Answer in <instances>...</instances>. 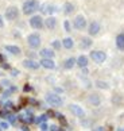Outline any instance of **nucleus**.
Segmentation results:
<instances>
[{"label":"nucleus","instance_id":"obj_17","mask_svg":"<svg viewBox=\"0 0 124 131\" xmlns=\"http://www.w3.org/2000/svg\"><path fill=\"white\" fill-rule=\"evenodd\" d=\"M41 56H42V58H53L54 51L50 49H43V50H41Z\"/></svg>","mask_w":124,"mask_h":131},{"label":"nucleus","instance_id":"obj_26","mask_svg":"<svg viewBox=\"0 0 124 131\" xmlns=\"http://www.w3.org/2000/svg\"><path fill=\"white\" fill-rule=\"evenodd\" d=\"M51 45H53V47H54V49H55V50H58V49H59V47H61V42L55 39V41H53V43H51Z\"/></svg>","mask_w":124,"mask_h":131},{"label":"nucleus","instance_id":"obj_6","mask_svg":"<svg viewBox=\"0 0 124 131\" xmlns=\"http://www.w3.org/2000/svg\"><path fill=\"white\" fill-rule=\"evenodd\" d=\"M30 26L32 28H42L43 27V19H42L41 16H32L30 19Z\"/></svg>","mask_w":124,"mask_h":131},{"label":"nucleus","instance_id":"obj_30","mask_svg":"<svg viewBox=\"0 0 124 131\" xmlns=\"http://www.w3.org/2000/svg\"><path fill=\"white\" fill-rule=\"evenodd\" d=\"M8 120H9V122H11V123H15V116H14V115H8Z\"/></svg>","mask_w":124,"mask_h":131},{"label":"nucleus","instance_id":"obj_3","mask_svg":"<svg viewBox=\"0 0 124 131\" xmlns=\"http://www.w3.org/2000/svg\"><path fill=\"white\" fill-rule=\"evenodd\" d=\"M46 100H47V103H49L50 105H53V107H61L62 105V99L59 97L58 95H53V93H49L46 96Z\"/></svg>","mask_w":124,"mask_h":131},{"label":"nucleus","instance_id":"obj_28","mask_svg":"<svg viewBox=\"0 0 124 131\" xmlns=\"http://www.w3.org/2000/svg\"><path fill=\"white\" fill-rule=\"evenodd\" d=\"M47 118H53V116H57V114L54 112V111L53 110H49V111H47Z\"/></svg>","mask_w":124,"mask_h":131},{"label":"nucleus","instance_id":"obj_22","mask_svg":"<svg viewBox=\"0 0 124 131\" xmlns=\"http://www.w3.org/2000/svg\"><path fill=\"white\" fill-rule=\"evenodd\" d=\"M89 101H90V104H93V105H98L100 104V97L97 95H90L89 96Z\"/></svg>","mask_w":124,"mask_h":131},{"label":"nucleus","instance_id":"obj_21","mask_svg":"<svg viewBox=\"0 0 124 131\" xmlns=\"http://www.w3.org/2000/svg\"><path fill=\"white\" fill-rule=\"evenodd\" d=\"M62 45H64L65 49H71L74 43H73V39H71V38H65V39L62 41Z\"/></svg>","mask_w":124,"mask_h":131},{"label":"nucleus","instance_id":"obj_31","mask_svg":"<svg viewBox=\"0 0 124 131\" xmlns=\"http://www.w3.org/2000/svg\"><path fill=\"white\" fill-rule=\"evenodd\" d=\"M41 128H42V130H43V131H46V130H47V128H49V127H47V124H46V123L43 122V123H41Z\"/></svg>","mask_w":124,"mask_h":131},{"label":"nucleus","instance_id":"obj_2","mask_svg":"<svg viewBox=\"0 0 124 131\" xmlns=\"http://www.w3.org/2000/svg\"><path fill=\"white\" fill-rule=\"evenodd\" d=\"M90 58H92L94 62H97V64H103V62L107 60V54H105L104 51L94 50V51L90 53Z\"/></svg>","mask_w":124,"mask_h":131},{"label":"nucleus","instance_id":"obj_18","mask_svg":"<svg viewBox=\"0 0 124 131\" xmlns=\"http://www.w3.org/2000/svg\"><path fill=\"white\" fill-rule=\"evenodd\" d=\"M77 65H78L80 68H86V65H88V58L85 57V56H80L78 60H77Z\"/></svg>","mask_w":124,"mask_h":131},{"label":"nucleus","instance_id":"obj_25","mask_svg":"<svg viewBox=\"0 0 124 131\" xmlns=\"http://www.w3.org/2000/svg\"><path fill=\"white\" fill-rule=\"evenodd\" d=\"M46 120H47V115H42L38 119H35V122L36 123H43V122H46Z\"/></svg>","mask_w":124,"mask_h":131},{"label":"nucleus","instance_id":"obj_15","mask_svg":"<svg viewBox=\"0 0 124 131\" xmlns=\"http://www.w3.org/2000/svg\"><path fill=\"white\" fill-rule=\"evenodd\" d=\"M45 25H46V27H47V28H50V30H53V28L55 27V25H57V20H55V18H53V16L47 18L46 20H45Z\"/></svg>","mask_w":124,"mask_h":131},{"label":"nucleus","instance_id":"obj_41","mask_svg":"<svg viewBox=\"0 0 124 131\" xmlns=\"http://www.w3.org/2000/svg\"><path fill=\"white\" fill-rule=\"evenodd\" d=\"M58 131H65V130H62V128H59V130H58Z\"/></svg>","mask_w":124,"mask_h":131},{"label":"nucleus","instance_id":"obj_37","mask_svg":"<svg viewBox=\"0 0 124 131\" xmlns=\"http://www.w3.org/2000/svg\"><path fill=\"white\" fill-rule=\"evenodd\" d=\"M50 130H51V131H58L59 128L57 127V126H51V127H50Z\"/></svg>","mask_w":124,"mask_h":131},{"label":"nucleus","instance_id":"obj_29","mask_svg":"<svg viewBox=\"0 0 124 131\" xmlns=\"http://www.w3.org/2000/svg\"><path fill=\"white\" fill-rule=\"evenodd\" d=\"M23 91H24V92H30V91H32V88H31V86L28 85V84H26L24 88H23Z\"/></svg>","mask_w":124,"mask_h":131},{"label":"nucleus","instance_id":"obj_12","mask_svg":"<svg viewBox=\"0 0 124 131\" xmlns=\"http://www.w3.org/2000/svg\"><path fill=\"white\" fill-rule=\"evenodd\" d=\"M98 31H100V25L97 22H92L89 25V34L90 35H97L98 34Z\"/></svg>","mask_w":124,"mask_h":131},{"label":"nucleus","instance_id":"obj_38","mask_svg":"<svg viewBox=\"0 0 124 131\" xmlns=\"http://www.w3.org/2000/svg\"><path fill=\"white\" fill-rule=\"evenodd\" d=\"M3 62H4V56L0 54V64H3Z\"/></svg>","mask_w":124,"mask_h":131},{"label":"nucleus","instance_id":"obj_35","mask_svg":"<svg viewBox=\"0 0 124 131\" xmlns=\"http://www.w3.org/2000/svg\"><path fill=\"white\" fill-rule=\"evenodd\" d=\"M24 104H27V99H22V100H20V107L24 105Z\"/></svg>","mask_w":124,"mask_h":131},{"label":"nucleus","instance_id":"obj_13","mask_svg":"<svg viewBox=\"0 0 124 131\" xmlns=\"http://www.w3.org/2000/svg\"><path fill=\"white\" fill-rule=\"evenodd\" d=\"M116 46L120 51H124V32L119 34L116 37Z\"/></svg>","mask_w":124,"mask_h":131},{"label":"nucleus","instance_id":"obj_23","mask_svg":"<svg viewBox=\"0 0 124 131\" xmlns=\"http://www.w3.org/2000/svg\"><path fill=\"white\" fill-rule=\"evenodd\" d=\"M96 85L98 86V88H101V89H108V88H109V85L107 84L105 81H97Z\"/></svg>","mask_w":124,"mask_h":131},{"label":"nucleus","instance_id":"obj_14","mask_svg":"<svg viewBox=\"0 0 124 131\" xmlns=\"http://www.w3.org/2000/svg\"><path fill=\"white\" fill-rule=\"evenodd\" d=\"M92 39L90 38H82L81 39V43H80V46H81V49H89L90 46H92Z\"/></svg>","mask_w":124,"mask_h":131},{"label":"nucleus","instance_id":"obj_19","mask_svg":"<svg viewBox=\"0 0 124 131\" xmlns=\"http://www.w3.org/2000/svg\"><path fill=\"white\" fill-rule=\"evenodd\" d=\"M74 11V6L71 3H65V6H64V12L66 14V15H70L71 12Z\"/></svg>","mask_w":124,"mask_h":131},{"label":"nucleus","instance_id":"obj_24","mask_svg":"<svg viewBox=\"0 0 124 131\" xmlns=\"http://www.w3.org/2000/svg\"><path fill=\"white\" fill-rule=\"evenodd\" d=\"M57 118H58L59 123H61L62 126H66V124H68V122H66V119H65V116H64V115H57Z\"/></svg>","mask_w":124,"mask_h":131},{"label":"nucleus","instance_id":"obj_4","mask_svg":"<svg viewBox=\"0 0 124 131\" xmlns=\"http://www.w3.org/2000/svg\"><path fill=\"white\" fill-rule=\"evenodd\" d=\"M27 42H28V46L30 47L36 49V47L41 46V37L38 35V34H31V35H28Z\"/></svg>","mask_w":124,"mask_h":131},{"label":"nucleus","instance_id":"obj_7","mask_svg":"<svg viewBox=\"0 0 124 131\" xmlns=\"http://www.w3.org/2000/svg\"><path fill=\"white\" fill-rule=\"evenodd\" d=\"M85 26H86V20H85V18L82 15L76 16V19H74V27L77 28V30H84Z\"/></svg>","mask_w":124,"mask_h":131},{"label":"nucleus","instance_id":"obj_16","mask_svg":"<svg viewBox=\"0 0 124 131\" xmlns=\"http://www.w3.org/2000/svg\"><path fill=\"white\" fill-rule=\"evenodd\" d=\"M6 50L8 53H11V54H20V49H19L18 46H12V45H7L6 46Z\"/></svg>","mask_w":124,"mask_h":131},{"label":"nucleus","instance_id":"obj_34","mask_svg":"<svg viewBox=\"0 0 124 131\" xmlns=\"http://www.w3.org/2000/svg\"><path fill=\"white\" fill-rule=\"evenodd\" d=\"M93 131H107V130L104 128V127H96V128H94Z\"/></svg>","mask_w":124,"mask_h":131},{"label":"nucleus","instance_id":"obj_32","mask_svg":"<svg viewBox=\"0 0 124 131\" xmlns=\"http://www.w3.org/2000/svg\"><path fill=\"white\" fill-rule=\"evenodd\" d=\"M11 73H12V76H18V74H19V70H16V69H11Z\"/></svg>","mask_w":124,"mask_h":131},{"label":"nucleus","instance_id":"obj_9","mask_svg":"<svg viewBox=\"0 0 124 131\" xmlns=\"http://www.w3.org/2000/svg\"><path fill=\"white\" fill-rule=\"evenodd\" d=\"M41 65L43 68H46V69H54L55 68V64H54V61L51 60V58H42Z\"/></svg>","mask_w":124,"mask_h":131},{"label":"nucleus","instance_id":"obj_27","mask_svg":"<svg viewBox=\"0 0 124 131\" xmlns=\"http://www.w3.org/2000/svg\"><path fill=\"white\" fill-rule=\"evenodd\" d=\"M64 27H65V31H70V23H69V20H65L64 22Z\"/></svg>","mask_w":124,"mask_h":131},{"label":"nucleus","instance_id":"obj_8","mask_svg":"<svg viewBox=\"0 0 124 131\" xmlns=\"http://www.w3.org/2000/svg\"><path fill=\"white\" fill-rule=\"evenodd\" d=\"M69 108H70L71 112H73L76 116H78V118H84V116H85L84 110L81 108L80 105H77V104H70V105H69Z\"/></svg>","mask_w":124,"mask_h":131},{"label":"nucleus","instance_id":"obj_40","mask_svg":"<svg viewBox=\"0 0 124 131\" xmlns=\"http://www.w3.org/2000/svg\"><path fill=\"white\" fill-rule=\"evenodd\" d=\"M22 130H23V131H28V127H27V126H23Z\"/></svg>","mask_w":124,"mask_h":131},{"label":"nucleus","instance_id":"obj_20","mask_svg":"<svg viewBox=\"0 0 124 131\" xmlns=\"http://www.w3.org/2000/svg\"><path fill=\"white\" fill-rule=\"evenodd\" d=\"M74 64H76L74 58H68V60L64 62V68H65V69H71V68L74 66Z\"/></svg>","mask_w":124,"mask_h":131},{"label":"nucleus","instance_id":"obj_39","mask_svg":"<svg viewBox=\"0 0 124 131\" xmlns=\"http://www.w3.org/2000/svg\"><path fill=\"white\" fill-rule=\"evenodd\" d=\"M4 26V23H3V19H2V16H0V27H3Z\"/></svg>","mask_w":124,"mask_h":131},{"label":"nucleus","instance_id":"obj_5","mask_svg":"<svg viewBox=\"0 0 124 131\" xmlns=\"http://www.w3.org/2000/svg\"><path fill=\"white\" fill-rule=\"evenodd\" d=\"M19 15V9L16 7H8L6 11V18L8 20H15Z\"/></svg>","mask_w":124,"mask_h":131},{"label":"nucleus","instance_id":"obj_36","mask_svg":"<svg viewBox=\"0 0 124 131\" xmlns=\"http://www.w3.org/2000/svg\"><path fill=\"white\" fill-rule=\"evenodd\" d=\"M0 127H2V128H7V127H8V124L3 122V123H0Z\"/></svg>","mask_w":124,"mask_h":131},{"label":"nucleus","instance_id":"obj_1","mask_svg":"<svg viewBox=\"0 0 124 131\" xmlns=\"http://www.w3.org/2000/svg\"><path fill=\"white\" fill-rule=\"evenodd\" d=\"M38 7H39V4H38L36 0H27V2L23 4V12H24L26 15H30V14L36 11Z\"/></svg>","mask_w":124,"mask_h":131},{"label":"nucleus","instance_id":"obj_10","mask_svg":"<svg viewBox=\"0 0 124 131\" xmlns=\"http://www.w3.org/2000/svg\"><path fill=\"white\" fill-rule=\"evenodd\" d=\"M23 65H24V68H27V69H38L39 68V65L41 64H38L36 61H34V60H24L23 61Z\"/></svg>","mask_w":124,"mask_h":131},{"label":"nucleus","instance_id":"obj_33","mask_svg":"<svg viewBox=\"0 0 124 131\" xmlns=\"http://www.w3.org/2000/svg\"><path fill=\"white\" fill-rule=\"evenodd\" d=\"M2 68H4V69H9L11 66H9L8 64H6V62H3V64H2Z\"/></svg>","mask_w":124,"mask_h":131},{"label":"nucleus","instance_id":"obj_11","mask_svg":"<svg viewBox=\"0 0 124 131\" xmlns=\"http://www.w3.org/2000/svg\"><path fill=\"white\" fill-rule=\"evenodd\" d=\"M41 11L43 12V14H53V12L57 11V7L55 6H51V4H49V3H46V4L42 6Z\"/></svg>","mask_w":124,"mask_h":131}]
</instances>
